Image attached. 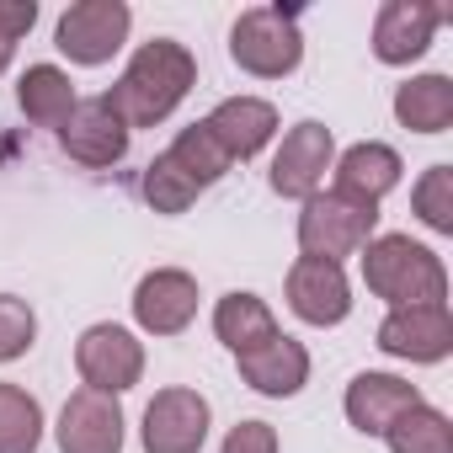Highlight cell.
Instances as JSON below:
<instances>
[{"label":"cell","mask_w":453,"mask_h":453,"mask_svg":"<svg viewBox=\"0 0 453 453\" xmlns=\"http://www.w3.org/2000/svg\"><path fill=\"white\" fill-rule=\"evenodd\" d=\"M33 22H38L33 0H0V75L12 70L17 43H22V33H33Z\"/></svg>","instance_id":"83f0119b"},{"label":"cell","mask_w":453,"mask_h":453,"mask_svg":"<svg viewBox=\"0 0 453 453\" xmlns=\"http://www.w3.org/2000/svg\"><path fill=\"white\" fill-rule=\"evenodd\" d=\"M208 421H213L208 400H203L197 389L171 384V389H160V395L144 405L139 442H144V453H203Z\"/></svg>","instance_id":"52a82bcc"},{"label":"cell","mask_w":453,"mask_h":453,"mask_svg":"<svg viewBox=\"0 0 453 453\" xmlns=\"http://www.w3.org/2000/svg\"><path fill=\"white\" fill-rule=\"evenodd\" d=\"M197 315V278L181 267H155L134 288V320L150 336H181Z\"/></svg>","instance_id":"7c38bea8"},{"label":"cell","mask_w":453,"mask_h":453,"mask_svg":"<svg viewBox=\"0 0 453 453\" xmlns=\"http://www.w3.org/2000/svg\"><path fill=\"white\" fill-rule=\"evenodd\" d=\"M203 128L213 134V144L230 155V165H235V160H251V155H262V150L273 144V134H278V107L262 102V96H224V102L203 118Z\"/></svg>","instance_id":"9a60e30c"},{"label":"cell","mask_w":453,"mask_h":453,"mask_svg":"<svg viewBox=\"0 0 453 453\" xmlns=\"http://www.w3.org/2000/svg\"><path fill=\"white\" fill-rule=\"evenodd\" d=\"M411 208H416V219L426 224V230L453 235V165H432V171L416 181Z\"/></svg>","instance_id":"484cf974"},{"label":"cell","mask_w":453,"mask_h":453,"mask_svg":"<svg viewBox=\"0 0 453 453\" xmlns=\"http://www.w3.org/2000/svg\"><path fill=\"white\" fill-rule=\"evenodd\" d=\"M43 442V405L22 384L0 379V453H38Z\"/></svg>","instance_id":"7402d4cb"},{"label":"cell","mask_w":453,"mask_h":453,"mask_svg":"<svg viewBox=\"0 0 453 453\" xmlns=\"http://www.w3.org/2000/svg\"><path fill=\"white\" fill-rule=\"evenodd\" d=\"M241 363V379L257 389V395H267V400H288V395H299L304 384H310V352H304V342H294V336H267L262 347H251V352H241L235 357Z\"/></svg>","instance_id":"e0dca14e"},{"label":"cell","mask_w":453,"mask_h":453,"mask_svg":"<svg viewBox=\"0 0 453 453\" xmlns=\"http://www.w3.org/2000/svg\"><path fill=\"white\" fill-rule=\"evenodd\" d=\"M357 257H363L368 294L389 299V310H400V304H442L448 299V267H442V257L426 251L411 235H373Z\"/></svg>","instance_id":"7a4b0ae2"},{"label":"cell","mask_w":453,"mask_h":453,"mask_svg":"<svg viewBox=\"0 0 453 453\" xmlns=\"http://www.w3.org/2000/svg\"><path fill=\"white\" fill-rule=\"evenodd\" d=\"M17 107L38 128H65V118L75 112V86L59 65H27V75L17 81Z\"/></svg>","instance_id":"ffe728a7"},{"label":"cell","mask_w":453,"mask_h":453,"mask_svg":"<svg viewBox=\"0 0 453 453\" xmlns=\"http://www.w3.org/2000/svg\"><path fill=\"white\" fill-rule=\"evenodd\" d=\"M219 453H278V426L273 421H241L219 442Z\"/></svg>","instance_id":"f1b7e54d"},{"label":"cell","mask_w":453,"mask_h":453,"mask_svg":"<svg viewBox=\"0 0 453 453\" xmlns=\"http://www.w3.org/2000/svg\"><path fill=\"white\" fill-rule=\"evenodd\" d=\"M139 192H144V203H150L155 213H187V208L197 203V192H203V187H197V181H192V176H187V171L160 150V155L144 165Z\"/></svg>","instance_id":"cb8c5ba5"},{"label":"cell","mask_w":453,"mask_h":453,"mask_svg":"<svg viewBox=\"0 0 453 453\" xmlns=\"http://www.w3.org/2000/svg\"><path fill=\"white\" fill-rule=\"evenodd\" d=\"M379 230V203H357L347 192H315L304 197V213H299V251L304 257H320V262H336L342 257H357Z\"/></svg>","instance_id":"277c9868"},{"label":"cell","mask_w":453,"mask_h":453,"mask_svg":"<svg viewBox=\"0 0 453 453\" xmlns=\"http://www.w3.org/2000/svg\"><path fill=\"white\" fill-rule=\"evenodd\" d=\"M213 336L241 357V352L262 347L267 336H278V315L267 310V299H257V294H241V288H235V294H224V299L213 304Z\"/></svg>","instance_id":"d6986e66"},{"label":"cell","mask_w":453,"mask_h":453,"mask_svg":"<svg viewBox=\"0 0 453 453\" xmlns=\"http://www.w3.org/2000/svg\"><path fill=\"white\" fill-rule=\"evenodd\" d=\"M288 310L304 326H342L352 315V283L336 262L320 257H299L288 267Z\"/></svg>","instance_id":"4fadbf2b"},{"label":"cell","mask_w":453,"mask_h":453,"mask_svg":"<svg viewBox=\"0 0 453 453\" xmlns=\"http://www.w3.org/2000/svg\"><path fill=\"white\" fill-rule=\"evenodd\" d=\"M384 442H389V453H453V421L421 400L384 432Z\"/></svg>","instance_id":"603a6c76"},{"label":"cell","mask_w":453,"mask_h":453,"mask_svg":"<svg viewBox=\"0 0 453 453\" xmlns=\"http://www.w3.org/2000/svg\"><path fill=\"white\" fill-rule=\"evenodd\" d=\"M128 123L112 112V102L107 96H91V102H75V112L65 118V128H59V144H65V155L70 160H81V165H91V171H107V165H118L123 155H128Z\"/></svg>","instance_id":"30bf717a"},{"label":"cell","mask_w":453,"mask_h":453,"mask_svg":"<svg viewBox=\"0 0 453 453\" xmlns=\"http://www.w3.org/2000/svg\"><path fill=\"white\" fill-rule=\"evenodd\" d=\"M192 86H197V59H192V49L176 43V38H155V43H144V49L128 59V70H123V81L107 91V102H112V112L128 123V134H134V128L165 123V118L187 102Z\"/></svg>","instance_id":"6da1fadb"},{"label":"cell","mask_w":453,"mask_h":453,"mask_svg":"<svg viewBox=\"0 0 453 453\" xmlns=\"http://www.w3.org/2000/svg\"><path fill=\"white\" fill-rule=\"evenodd\" d=\"M59 453H123V405L102 389H75L59 411Z\"/></svg>","instance_id":"8fae6325"},{"label":"cell","mask_w":453,"mask_h":453,"mask_svg":"<svg viewBox=\"0 0 453 453\" xmlns=\"http://www.w3.org/2000/svg\"><path fill=\"white\" fill-rule=\"evenodd\" d=\"M395 118L411 134H442L453 123V81L448 75H416L395 86Z\"/></svg>","instance_id":"44dd1931"},{"label":"cell","mask_w":453,"mask_h":453,"mask_svg":"<svg viewBox=\"0 0 453 453\" xmlns=\"http://www.w3.org/2000/svg\"><path fill=\"white\" fill-rule=\"evenodd\" d=\"M442 27V6L432 0H384L373 17V54L379 65H411L432 49Z\"/></svg>","instance_id":"5bb4252c"},{"label":"cell","mask_w":453,"mask_h":453,"mask_svg":"<svg viewBox=\"0 0 453 453\" xmlns=\"http://www.w3.org/2000/svg\"><path fill=\"white\" fill-rule=\"evenodd\" d=\"M75 368L86 379V389H102V395H123L144 379V342L128 331V326H86L81 342H75Z\"/></svg>","instance_id":"5b68a950"},{"label":"cell","mask_w":453,"mask_h":453,"mask_svg":"<svg viewBox=\"0 0 453 453\" xmlns=\"http://www.w3.org/2000/svg\"><path fill=\"white\" fill-rule=\"evenodd\" d=\"M230 59L257 75V81H283L304 65V33H299V12L288 6H251L241 12V22L230 27Z\"/></svg>","instance_id":"3957f363"},{"label":"cell","mask_w":453,"mask_h":453,"mask_svg":"<svg viewBox=\"0 0 453 453\" xmlns=\"http://www.w3.org/2000/svg\"><path fill=\"white\" fill-rule=\"evenodd\" d=\"M379 352L400 363H442L453 352V315L448 304H400L379 326Z\"/></svg>","instance_id":"9c48e42d"},{"label":"cell","mask_w":453,"mask_h":453,"mask_svg":"<svg viewBox=\"0 0 453 453\" xmlns=\"http://www.w3.org/2000/svg\"><path fill=\"white\" fill-rule=\"evenodd\" d=\"M165 155H171V160H176V165H181V171H187V176H192L203 192H208V187H213L224 171H230V155H224V150L213 144V134H208L203 123L181 128V134L171 139V150H165Z\"/></svg>","instance_id":"d4e9b609"},{"label":"cell","mask_w":453,"mask_h":453,"mask_svg":"<svg viewBox=\"0 0 453 453\" xmlns=\"http://www.w3.org/2000/svg\"><path fill=\"white\" fill-rule=\"evenodd\" d=\"M400 176H405V160L389 144H379V139H363V144L342 150V160H336V192H347L357 203L389 197L400 187Z\"/></svg>","instance_id":"ac0fdd59"},{"label":"cell","mask_w":453,"mask_h":453,"mask_svg":"<svg viewBox=\"0 0 453 453\" xmlns=\"http://www.w3.org/2000/svg\"><path fill=\"white\" fill-rule=\"evenodd\" d=\"M38 342V315L27 299L0 294V363H17L27 347Z\"/></svg>","instance_id":"4316f807"},{"label":"cell","mask_w":453,"mask_h":453,"mask_svg":"<svg viewBox=\"0 0 453 453\" xmlns=\"http://www.w3.org/2000/svg\"><path fill=\"white\" fill-rule=\"evenodd\" d=\"M331 165H336V139H331V128H326V123H294V128L283 134L278 155H273L267 181H273L278 197H299V203H304V197L320 192V181H326Z\"/></svg>","instance_id":"ba28073f"},{"label":"cell","mask_w":453,"mask_h":453,"mask_svg":"<svg viewBox=\"0 0 453 453\" xmlns=\"http://www.w3.org/2000/svg\"><path fill=\"white\" fill-rule=\"evenodd\" d=\"M128 27L134 12L123 0H75L54 27V43L59 54H70V65H107L128 43Z\"/></svg>","instance_id":"8992f818"},{"label":"cell","mask_w":453,"mask_h":453,"mask_svg":"<svg viewBox=\"0 0 453 453\" xmlns=\"http://www.w3.org/2000/svg\"><path fill=\"white\" fill-rule=\"evenodd\" d=\"M347 421L363 432V437H384L405 411H416L421 405V389L416 384H405V379H395V373H357L352 384H347Z\"/></svg>","instance_id":"2e32d148"}]
</instances>
